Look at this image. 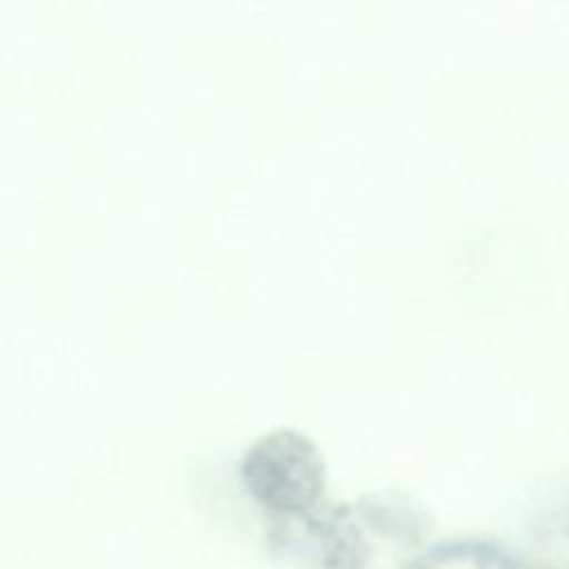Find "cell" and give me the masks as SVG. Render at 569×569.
Here are the masks:
<instances>
[{
    "label": "cell",
    "instance_id": "cell-1",
    "mask_svg": "<svg viewBox=\"0 0 569 569\" xmlns=\"http://www.w3.org/2000/svg\"><path fill=\"white\" fill-rule=\"evenodd\" d=\"M407 569H529L522 556L485 538L445 540L413 560Z\"/></svg>",
    "mask_w": 569,
    "mask_h": 569
},
{
    "label": "cell",
    "instance_id": "cell-2",
    "mask_svg": "<svg viewBox=\"0 0 569 569\" xmlns=\"http://www.w3.org/2000/svg\"><path fill=\"white\" fill-rule=\"evenodd\" d=\"M525 562L529 569H569V493L533 518Z\"/></svg>",
    "mask_w": 569,
    "mask_h": 569
}]
</instances>
